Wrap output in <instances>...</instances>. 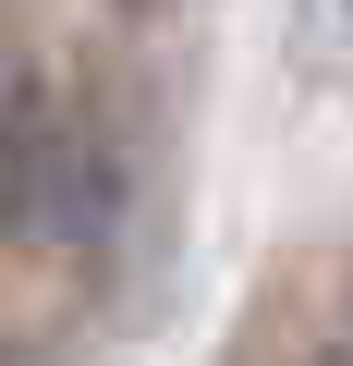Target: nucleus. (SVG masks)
<instances>
[{"label":"nucleus","mask_w":353,"mask_h":366,"mask_svg":"<svg viewBox=\"0 0 353 366\" xmlns=\"http://www.w3.org/2000/svg\"><path fill=\"white\" fill-rule=\"evenodd\" d=\"M122 196L110 147L49 98L37 61H0V232H37V244H86Z\"/></svg>","instance_id":"nucleus-1"},{"label":"nucleus","mask_w":353,"mask_h":366,"mask_svg":"<svg viewBox=\"0 0 353 366\" xmlns=\"http://www.w3.org/2000/svg\"><path fill=\"white\" fill-rule=\"evenodd\" d=\"M0 366H37V354H0Z\"/></svg>","instance_id":"nucleus-2"},{"label":"nucleus","mask_w":353,"mask_h":366,"mask_svg":"<svg viewBox=\"0 0 353 366\" xmlns=\"http://www.w3.org/2000/svg\"><path fill=\"white\" fill-rule=\"evenodd\" d=\"M329 366H353V354H329Z\"/></svg>","instance_id":"nucleus-3"},{"label":"nucleus","mask_w":353,"mask_h":366,"mask_svg":"<svg viewBox=\"0 0 353 366\" xmlns=\"http://www.w3.org/2000/svg\"><path fill=\"white\" fill-rule=\"evenodd\" d=\"M341 13H353V0H341Z\"/></svg>","instance_id":"nucleus-4"}]
</instances>
